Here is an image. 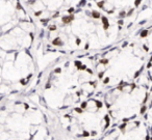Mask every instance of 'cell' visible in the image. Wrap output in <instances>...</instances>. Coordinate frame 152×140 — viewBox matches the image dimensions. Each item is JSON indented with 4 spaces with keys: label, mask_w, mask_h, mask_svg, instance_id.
I'll return each mask as SVG.
<instances>
[{
    "label": "cell",
    "mask_w": 152,
    "mask_h": 140,
    "mask_svg": "<svg viewBox=\"0 0 152 140\" xmlns=\"http://www.w3.org/2000/svg\"><path fill=\"white\" fill-rule=\"evenodd\" d=\"M61 38H55L54 41H53V45H61Z\"/></svg>",
    "instance_id": "2"
},
{
    "label": "cell",
    "mask_w": 152,
    "mask_h": 140,
    "mask_svg": "<svg viewBox=\"0 0 152 140\" xmlns=\"http://www.w3.org/2000/svg\"><path fill=\"white\" fill-rule=\"evenodd\" d=\"M92 16H93V18H95V19H98V18L101 17V16H100V14L97 13V12H93V13H92Z\"/></svg>",
    "instance_id": "1"
},
{
    "label": "cell",
    "mask_w": 152,
    "mask_h": 140,
    "mask_svg": "<svg viewBox=\"0 0 152 140\" xmlns=\"http://www.w3.org/2000/svg\"><path fill=\"white\" fill-rule=\"evenodd\" d=\"M108 81H110V78H106V79H105V80H104V83H105V84H106V83H107V82H108Z\"/></svg>",
    "instance_id": "4"
},
{
    "label": "cell",
    "mask_w": 152,
    "mask_h": 140,
    "mask_svg": "<svg viewBox=\"0 0 152 140\" xmlns=\"http://www.w3.org/2000/svg\"><path fill=\"white\" fill-rule=\"evenodd\" d=\"M147 36V31H143V32H142L141 36H143V38H144V36Z\"/></svg>",
    "instance_id": "3"
}]
</instances>
